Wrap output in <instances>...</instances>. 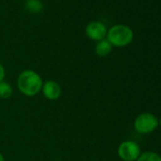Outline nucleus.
Listing matches in <instances>:
<instances>
[{
	"label": "nucleus",
	"mask_w": 161,
	"mask_h": 161,
	"mask_svg": "<svg viewBox=\"0 0 161 161\" xmlns=\"http://www.w3.org/2000/svg\"><path fill=\"white\" fill-rule=\"evenodd\" d=\"M158 123H159V125L161 126V117H160V119H158Z\"/></svg>",
	"instance_id": "nucleus-13"
},
{
	"label": "nucleus",
	"mask_w": 161,
	"mask_h": 161,
	"mask_svg": "<svg viewBox=\"0 0 161 161\" xmlns=\"http://www.w3.org/2000/svg\"><path fill=\"white\" fill-rule=\"evenodd\" d=\"M140 153V147L134 140H124L118 147V155L122 161H136Z\"/></svg>",
	"instance_id": "nucleus-4"
},
{
	"label": "nucleus",
	"mask_w": 161,
	"mask_h": 161,
	"mask_svg": "<svg viewBox=\"0 0 161 161\" xmlns=\"http://www.w3.org/2000/svg\"><path fill=\"white\" fill-rule=\"evenodd\" d=\"M44 80L41 75L33 69H24L16 80L19 92L26 97H34L41 92Z\"/></svg>",
	"instance_id": "nucleus-1"
},
{
	"label": "nucleus",
	"mask_w": 161,
	"mask_h": 161,
	"mask_svg": "<svg viewBox=\"0 0 161 161\" xmlns=\"http://www.w3.org/2000/svg\"><path fill=\"white\" fill-rule=\"evenodd\" d=\"M43 96L48 101H57L61 98L63 94V88L61 85L53 80H48L43 83L41 89Z\"/></svg>",
	"instance_id": "nucleus-6"
},
{
	"label": "nucleus",
	"mask_w": 161,
	"mask_h": 161,
	"mask_svg": "<svg viewBox=\"0 0 161 161\" xmlns=\"http://www.w3.org/2000/svg\"><path fill=\"white\" fill-rule=\"evenodd\" d=\"M107 41L115 47H125L134 40L133 30L124 24H117L107 31Z\"/></svg>",
	"instance_id": "nucleus-2"
},
{
	"label": "nucleus",
	"mask_w": 161,
	"mask_h": 161,
	"mask_svg": "<svg viewBox=\"0 0 161 161\" xmlns=\"http://www.w3.org/2000/svg\"><path fill=\"white\" fill-rule=\"evenodd\" d=\"M14 93V88L12 85L6 80L0 82V98L3 100H7L12 97Z\"/></svg>",
	"instance_id": "nucleus-9"
},
{
	"label": "nucleus",
	"mask_w": 161,
	"mask_h": 161,
	"mask_svg": "<svg viewBox=\"0 0 161 161\" xmlns=\"http://www.w3.org/2000/svg\"><path fill=\"white\" fill-rule=\"evenodd\" d=\"M136 161H161V155L153 151H146L140 153Z\"/></svg>",
	"instance_id": "nucleus-10"
},
{
	"label": "nucleus",
	"mask_w": 161,
	"mask_h": 161,
	"mask_svg": "<svg viewBox=\"0 0 161 161\" xmlns=\"http://www.w3.org/2000/svg\"><path fill=\"white\" fill-rule=\"evenodd\" d=\"M0 161H5V157L1 153H0Z\"/></svg>",
	"instance_id": "nucleus-12"
},
{
	"label": "nucleus",
	"mask_w": 161,
	"mask_h": 161,
	"mask_svg": "<svg viewBox=\"0 0 161 161\" xmlns=\"http://www.w3.org/2000/svg\"><path fill=\"white\" fill-rule=\"evenodd\" d=\"M25 7L29 13L37 14L44 10V3L42 0H26Z\"/></svg>",
	"instance_id": "nucleus-8"
},
{
	"label": "nucleus",
	"mask_w": 161,
	"mask_h": 161,
	"mask_svg": "<svg viewBox=\"0 0 161 161\" xmlns=\"http://www.w3.org/2000/svg\"><path fill=\"white\" fill-rule=\"evenodd\" d=\"M112 50H113V47L107 41L106 38L97 42L95 47V53L99 57H106L112 52Z\"/></svg>",
	"instance_id": "nucleus-7"
},
{
	"label": "nucleus",
	"mask_w": 161,
	"mask_h": 161,
	"mask_svg": "<svg viewBox=\"0 0 161 161\" xmlns=\"http://www.w3.org/2000/svg\"><path fill=\"white\" fill-rule=\"evenodd\" d=\"M158 119L153 113L145 112L139 114L134 120V128L140 135L153 133L158 127Z\"/></svg>",
	"instance_id": "nucleus-3"
},
{
	"label": "nucleus",
	"mask_w": 161,
	"mask_h": 161,
	"mask_svg": "<svg viewBox=\"0 0 161 161\" xmlns=\"http://www.w3.org/2000/svg\"><path fill=\"white\" fill-rule=\"evenodd\" d=\"M107 31L108 29L103 22L99 20H93L86 25L85 29V33L86 37L91 41L99 42L106 38Z\"/></svg>",
	"instance_id": "nucleus-5"
},
{
	"label": "nucleus",
	"mask_w": 161,
	"mask_h": 161,
	"mask_svg": "<svg viewBox=\"0 0 161 161\" xmlns=\"http://www.w3.org/2000/svg\"><path fill=\"white\" fill-rule=\"evenodd\" d=\"M5 77H6L5 67L1 63H0V82H3V80H5Z\"/></svg>",
	"instance_id": "nucleus-11"
}]
</instances>
